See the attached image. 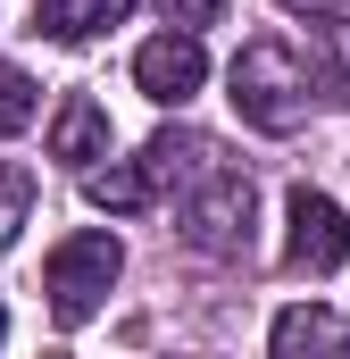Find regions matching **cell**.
<instances>
[{
  "instance_id": "5b68a950",
  "label": "cell",
  "mask_w": 350,
  "mask_h": 359,
  "mask_svg": "<svg viewBox=\"0 0 350 359\" xmlns=\"http://www.w3.org/2000/svg\"><path fill=\"white\" fill-rule=\"evenodd\" d=\"M134 84H142V100H159V109H183L192 92L209 84V50H200V34H183V25L150 34V42L134 50Z\"/></svg>"
},
{
  "instance_id": "4fadbf2b",
  "label": "cell",
  "mask_w": 350,
  "mask_h": 359,
  "mask_svg": "<svg viewBox=\"0 0 350 359\" xmlns=\"http://www.w3.org/2000/svg\"><path fill=\"white\" fill-rule=\"evenodd\" d=\"M34 126V76L0 67V134H25Z\"/></svg>"
},
{
  "instance_id": "9a60e30c",
  "label": "cell",
  "mask_w": 350,
  "mask_h": 359,
  "mask_svg": "<svg viewBox=\"0 0 350 359\" xmlns=\"http://www.w3.org/2000/svg\"><path fill=\"white\" fill-rule=\"evenodd\" d=\"M275 8H292V17H342L350 0H275Z\"/></svg>"
},
{
  "instance_id": "30bf717a",
  "label": "cell",
  "mask_w": 350,
  "mask_h": 359,
  "mask_svg": "<svg viewBox=\"0 0 350 359\" xmlns=\"http://www.w3.org/2000/svg\"><path fill=\"white\" fill-rule=\"evenodd\" d=\"M125 8H134V0H34V25H42L50 42H92V34H108Z\"/></svg>"
},
{
  "instance_id": "7a4b0ae2",
  "label": "cell",
  "mask_w": 350,
  "mask_h": 359,
  "mask_svg": "<svg viewBox=\"0 0 350 359\" xmlns=\"http://www.w3.org/2000/svg\"><path fill=\"white\" fill-rule=\"evenodd\" d=\"M117 268H125V243L117 234H67L59 251H50V268H42V292H50V318L59 326H84L92 309L108 301V284H117Z\"/></svg>"
},
{
  "instance_id": "ba28073f",
  "label": "cell",
  "mask_w": 350,
  "mask_h": 359,
  "mask_svg": "<svg viewBox=\"0 0 350 359\" xmlns=\"http://www.w3.org/2000/svg\"><path fill=\"white\" fill-rule=\"evenodd\" d=\"M267 343H275V359H300V351H350V318H334V309H284L275 326H267Z\"/></svg>"
},
{
  "instance_id": "2e32d148",
  "label": "cell",
  "mask_w": 350,
  "mask_h": 359,
  "mask_svg": "<svg viewBox=\"0 0 350 359\" xmlns=\"http://www.w3.org/2000/svg\"><path fill=\"white\" fill-rule=\"evenodd\" d=\"M0 343H8V318H0Z\"/></svg>"
},
{
  "instance_id": "6da1fadb",
  "label": "cell",
  "mask_w": 350,
  "mask_h": 359,
  "mask_svg": "<svg viewBox=\"0 0 350 359\" xmlns=\"http://www.w3.org/2000/svg\"><path fill=\"white\" fill-rule=\"evenodd\" d=\"M234 109H242V126H259V134H292L300 117H309V67L284 50V42H242V59H234Z\"/></svg>"
},
{
  "instance_id": "3957f363",
  "label": "cell",
  "mask_w": 350,
  "mask_h": 359,
  "mask_svg": "<svg viewBox=\"0 0 350 359\" xmlns=\"http://www.w3.org/2000/svg\"><path fill=\"white\" fill-rule=\"evenodd\" d=\"M183 243L209 251V259H234L251 243V176L242 168H209L200 184H183Z\"/></svg>"
},
{
  "instance_id": "277c9868",
  "label": "cell",
  "mask_w": 350,
  "mask_h": 359,
  "mask_svg": "<svg viewBox=\"0 0 350 359\" xmlns=\"http://www.w3.org/2000/svg\"><path fill=\"white\" fill-rule=\"evenodd\" d=\"M284 226H292V234H284V259H292V268L334 276L350 259V209L334 192H309V184H300V192L284 201Z\"/></svg>"
},
{
  "instance_id": "8992f818",
  "label": "cell",
  "mask_w": 350,
  "mask_h": 359,
  "mask_svg": "<svg viewBox=\"0 0 350 359\" xmlns=\"http://www.w3.org/2000/svg\"><path fill=\"white\" fill-rule=\"evenodd\" d=\"M50 159H67L76 176H84L92 159H108V109H100L92 92H67V100H59V117H50Z\"/></svg>"
},
{
  "instance_id": "7c38bea8",
  "label": "cell",
  "mask_w": 350,
  "mask_h": 359,
  "mask_svg": "<svg viewBox=\"0 0 350 359\" xmlns=\"http://www.w3.org/2000/svg\"><path fill=\"white\" fill-rule=\"evenodd\" d=\"M25 217H34V176H25V168H0V251L17 243Z\"/></svg>"
},
{
  "instance_id": "9c48e42d",
  "label": "cell",
  "mask_w": 350,
  "mask_h": 359,
  "mask_svg": "<svg viewBox=\"0 0 350 359\" xmlns=\"http://www.w3.org/2000/svg\"><path fill=\"white\" fill-rule=\"evenodd\" d=\"M309 84L334 109H350V8L342 17H317V34H309Z\"/></svg>"
},
{
  "instance_id": "52a82bcc",
  "label": "cell",
  "mask_w": 350,
  "mask_h": 359,
  "mask_svg": "<svg viewBox=\"0 0 350 359\" xmlns=\"http://www.w3.org/2000/svg\"><path fill=\"white\" fill-rule=\"evenodd\" d=\"M209 168H217V142H209V134H150V142H142L150 192H159V184H200Z\"/></svg>"
},
{
  "instance_id": "5bb4252c",
  "label": "cell",
  "mask_w": 350,
  "mask_h": 359,
  "mask_svg": "<svg viewBox=\"0 0 350 359\" xmlns=\"http://www.w3.org/2000/svg\"><path fill=\"white\" fill-rule=\"evenodd\" d=\"M150 8H159L167 25H183V34H200V25H217V17H225V0H150Z\"/></svg>"
},
{
  "instance_id": "8fae6325",
  "label": "cell",
  "mask_w": 350,
  "mask_h": 359,
  "mask_svg": "<svg viewBox=\"0 0 350 359\" xmlns=\"http://www.w3.org/2000/svg\"><path fill=\"white\" fill-rule=\"evenodd\" d=\"M84 201H92V209H117V217H125V209H142V201H150L142 159H108V168L92 159V168H84Z\"/></svg>"
}]
</instances>
